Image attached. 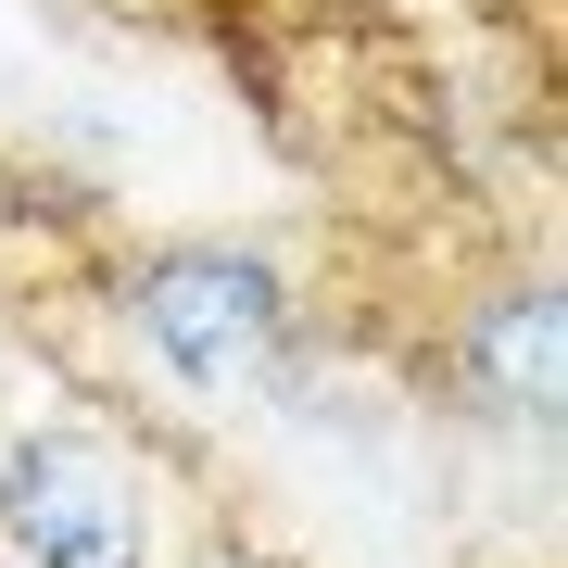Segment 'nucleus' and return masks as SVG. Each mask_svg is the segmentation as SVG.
Here are the masks:
<instances>
[{"instance_id": "obj_1", "label": "nucleus", "mask_w": 568, "mask_h": 568, "mask_svg": "<svg viewBox=\"0 0 568 568\" xmlns=\"http://www.w3.org/2000/svg\"><path fill=\"white\" fill-rule=\"evenodd\" d=\"M291 265L253 241H164L114 291V328L152 354L164 392H253L291 354Z\"/></svg>"}, {"instance_id": "obj_2", "label": "nucleus", "mask_w": 568, "mask_h": 568, "mask_svg": "<svg viewBox=\"0 0 568 568\" xmlns=\"http://www.w3.org/2000/svg\"><path fill=\"white\" fill-rule=\"evenodd\" d=\"M0 544L26 568H152V480L114 429H13L0 443Z\"/></svg>"}, {"instance_id": "obj_3", "label": "nucleus", "mask_w": 568, "mask_h": 568, "mask_svg": "<svg viewBox=\"0 0 568 568\" xmlns=\"http://www.w3.org/2000/svg\"><path fill=\"white\" fill-rule=\"evenodd\" d=\"M556 354H568V304H556V278H493L480 291V316H467V392H480L506 429H530V443H556Z\"/></svg>"}, {"instance_id": "obj_4", "label": "nucleus", "mask_w": 568, "mask_h": 568, "mask_svg": "<svg viewBox=\"0 0 568 568\" xmlns=\"http://www.w3.org/2000/svg\"><path fill=\"white\" fill-rule=\"evenodd\" d=\"M190 568H278V556H265V544H227V530H215V544L190 556Z\"/></svg>"}, {"instance_id": "obj_5", "label": "nucleus", "mask_w": 568, "mask_h": 568, "mask_svg": "<svg viewBox=\"0 0 568 568\" xmlns=\"http://www.w3.org/2000/svg\"><path fill=\"white\" fill-rule=\"evenodd\" d=\"M0 568H13V556H0Z\"/></svg>"}]
</instances>
